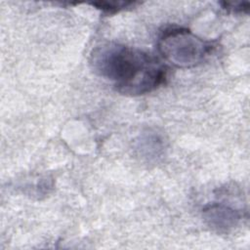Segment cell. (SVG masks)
Returning <instances> with one entry per match:
<instances>
[{"label": "cell", "instance_id": "obj_3", "mask_svg": "<svg viewBox=\"0 0 250 250\" xmlns=\"http://www.w3.org/2000/svg\"><path fill=\"white\" fill-rule=\"evenodd\" d=\"M203 219L217 231H228L239 222V214L234 209L223 204H211L203 210Z\"/></svg>", "mask_w": 250, "mask_h": 250}, {"label": "cell", "instance_id": "obj_2", "mask_svg": "<svg viewBox=\"0 0 250 250\" xmlns=\"http://www.w3.org/2000/svg\"><path fill=\"white\" fill-rule=\"evenodd\" d=\"M157 48L163 59L180 68H190L202 63L213 47L187 28L166 29L160 35Z\"/></svg>", "mask_w": 250, "mask_h": 250}, {"label": "cell", "instance_id": "obj_5", "mask_svg": "<svg viewBox=\"0 0 250 250\" xmlns=\"http://www.w3.org/2000/svg\"><path fill=\"white\" fill-rule=\"evenodd\" d=\"M225 4V7L226 9H230L232 11H238V12H243L244 10L247 11L248 10V7H249V4L247 2L245 3H242V2H239V3H230V2H226L224 3Z\"/></svg>", "mask_w": 250, "mask_h": 250}, {"label": "cell", "instance_id": "obj_4", "mask_svg": "<svg viewBox=\"0 0 250 250\" xmlns=\"http://www.w3.org/2000/svg\"><path fill=\"white\" fill-rule=\"evenodd\" d=\"M93 6L97 7L100 10H103L104 12L108 13H113L117 12L119 10H122L124 8H127L131 5H134L133 2H128V1H113V2H108V1H102V2H94L92 3Z\"/></svg>", "mask_w": 250, "mask_h": 250}, {"label": "cell", "instance_id": "obj_1", "mask_svg": "<svg viewBox=\"0 0 250 250\" xmlns=\"http://www.w3.org/2000/svg\"><path fill=\"white\" fill-rule=\"evenodd\" d=\"M90 65L96 74L111 81L123 95L149 93L166 78V68L156 58L117 43L95 48L90 56Z\"/></svg>", "mask_w": 250, "mask_h": 250}]
</instances>
